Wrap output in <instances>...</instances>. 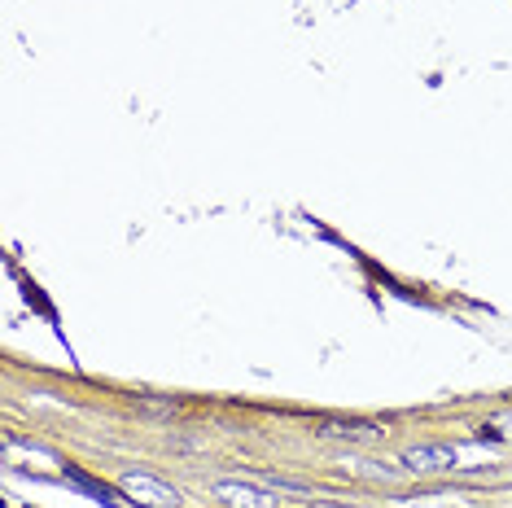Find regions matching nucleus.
<instances>
[{
    "label": "nucleus",
    "mask_w": 512,
    "mask_h": 508,
    "mask_svg": "<svg viewBox=\"0 0 512 508\" xmlns=\"http://www.w3.org/2000/svg\"><path fill=\"white\" fill-rule=\"evenodd\" d=\"M320 434L324 438H346V443H377L386 430H381V425H372V421H324Z\"/></svg>",
    "instance_id": "20e7f679"
},
{
    "label": "nucleus",
    "mask_w": 512,
    "mask_h": 508,
    "mask_svg": "<svg viewBox=\"0 0 512 508\" xmlns=\"http://www.w3.org/2000/svg\"><path fill=\"white\" fill-rule=\"evenodd\" d=\"M460 460L456 447H407L403 452V465L407 469H416V473H434V469H451Z\"/></svg>",
    "instance_id": "f03ea898"
},
{
    "label": "nucleus",
    "mask_w": 512,
    "mask_h": 508,
    "mask_svg": "<svg viewBox=\"0 0 512 508\" xmlns=\"http://www.w3.org/2000/svg\"><path fill=\"white\" fill-rule=\"evenodd\" d=\"M215 495L232 508H276V495H267L259 487H246V482H215Z\"/></svg>",
    "instance_id": "7ed1b4c3"
},
{
    "label": "nucleus",
    "mask_w": 512,
    "mask_h": 508,
    "mask_svg": "<svg viewBox=\"0 0 512 508\" xmlns=\"http://www.w3.org/2000/svg\"><path fill=\"white\" fill-rule=\"evenodd\" d=\"M66 478H71V482H75V487H79V491H88V495H92V500H106V504H114V495H110V487H101V482H97V478H88V473H79V469H66Z\"/></svg>",
    "instance_id": "39448f33"
},
{
    "label": "nucleus",
    "mask_w": 512,
    "mask_h": 508,
    "mask_svg": "<svg viewBox=\"0 0 512 508\" xmlns=\"http://www.w3.org/2000/svg\"><path fill=\"white\" fill-rule=\"evenodd\" d=\"M119 491L132 495L141 508H176L180 504V491L167 487V482H158L154 473H123L119 478Z\"/></svg>",
    "instance_id": "f257e3e1"
}]
</instances>
